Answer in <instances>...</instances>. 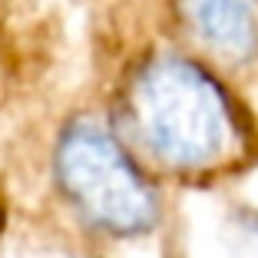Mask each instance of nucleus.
Wrapping results in <instances>:
<instances>
[{
	"label": "nucleus",
	"instance_id": "f257e3e1",
	"mask_svg": "<svg viewBox=\"0 0 258 258\" xmlns=\"http://www.w3.org/2000/svg\"><path fill=\"white\" fill-rule=\"evenodd\" d=\"M129 116L146 149L179 172L215 169L242 143L238 116L215 76L179 53L152 56L136 73Z\"/></svg>",
	"mask_w": 258,
	"mask_h": 258
},
{
	"label": "nucleus",
	"instance_id": "f03ea898",
	"mask_svg": "<svg viewBox=\"0 0 258 258\" xmlns=\"http://www.w3.org/2000/svg\"><path fill=\"white\" fill-rule=\"evenodd\" d=\"M56 182L90 225L109 235H143L159 219V199L136 162L103 126L76 119L56 146Z\"/></svg>",
	"mask_w": 258,
	"mask_h": 258
},
{
	"label": "nucleus",
	"instance_id": "7ed1b4c3",
	"mask_svg": "<svg viewBox=\"0 0 258 258\" xmlns=\"http://www.w3.org/2000/svg\"><path fill=\"white\" fill-rule=\"evenodd\" d=\"M189 27L209 50L232 63H245L258 50L255 0H179Z\"/></svg>",
	"mask_w": 258,
	"mask_h": 258
}]
</instances>
